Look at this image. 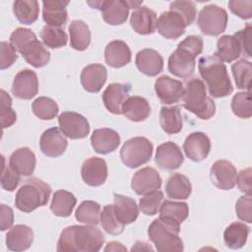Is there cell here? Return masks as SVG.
I'll list each match as a JSON object with an SVG mask.
<instances>
[{"label": "cell", "instance_id": "6da1fadb", "mask_svg": "<svg viewBox=\"0 0 252 252\" xmlns=\"http://www.w3.org/2000/svg\"><path fill=\"white\" fill-rule=\"evenodd\" d=\"M104 244V235L94 225H72L64 228L57 241L58 252H97Z\"/></svg>", "mask_w": 252, "mask_h": 252}, {"label": "cell", "instance_id": "7a4b0ae2", "mask_svg": "<svg viewBox=\"0 0 252 252\" xmlns=\"http://www.w3.org/2000/svg\"><path fill=\"white\" fill-rule=\"evenodd\" d=\"M201 77L205 80L211 96L220 98L229 95L233 87L225 64L215 55L202 56L198 62Z\"/></svg>", "mask_w": 252, "mask_h": 252}, {"label": "cell", "instance_id": "3957f363", "mask_svg": "<svg viewBox=\"0 0 252 252\" xmlns=\"http://www.w3.org/2000/svg\"><path fill=\"white\" fill-rule=\"evenodd\" d=\"M203 51V39L189 35L178 43L168 58V71L179 78L190 77L196 67V57Z\"/></svg>", "mask_w": 252, "mask_h": 252}, {"label": "cell", "instance_id": "277c9868", "mask_svg": "<svg viewBox=\"0 0 252 252\" xmlns=\"http://www.w3.org/2000/svg\"><path fill=\"white\" fill-rule=\"evenodd\" d=\"M181 99L183 107L200 119L208 120L215 115V102L208 96L204 82L198 78H192L186 82Z\"/></svg>", "mask_w": 252, "mask_h": 252}, {"label": "cell", "instance_id": "5b68a950", "mask_svg": "<svg viewBox=\"0 0 252 252\" xmlns=\"http://www.w3.org/2000/svg\"><path fill=\"white\" fill-rule=\"evenodd\" d=\"M179 232L178 223L160 217L154 220L148 228V236L158 252L182 251L183 242Z\"/></svg>", "mask_w": 252, "mask_h": 252}, {"label": "cell", "instance_id": "8992f818", "mask_svg": "<svg viewBox=\"0 0 252 252\" xmlns=\"http://www.w3.org/2000/svg\"><path fill=\"white\" fill-rule=\"evenodd\" d=\"M51 187L43 180L32 177L27 179L18 190L15 197V206L24 213H31L38 207L48 203Z\"/></svg>", "mask_w": 252, "mask_h": 252}, {"label": "cell", "instance_id": "52a82bcc", "mask_svg": "<svg viewBox=\"0 0 252 252\" xmlns=\"http://www.w3.org/2000/svg\"><path fill=\"white\" fill-rule=\"evenodd\" d=\"M153 155V144L145 137L127 140L120 150V158L129 168H137L147 163Z\"/></svg>", "mask_w": 252, "mask_h": 252}, {"label": "cell", "instance_id": "ba28073f", "mask_svg": "<svg viewBox=\"0 0 252 252\" xmlns=\"http://www.w3.org/2000/svg\"><path fill=\"white\" fill-rule=\"evenodd\" d=\"M227 21L226 11L221 7L212 4L205 6L200 11L197 24L205 35L218 36L225 31Z\"/></svg>", "mask_w": 252, "mask_h": 252}, {"label": "cell", "instance_id": "9c48e42d", "mask_svg": "<svg viewBox=\"0 0 252 252\" xmlns=\"http://www.w3.org/2000/svg\"><path fill=\"white\" fill-rule=\"evenodd\" d=\"M92 8L101 11L103 20L112 26L121 25L127 21L130 7L127 1L123 0H102V1H88Z\"/></svg>", "mask_w": 252, "mask_h": 252}, {"label": "cell", "instance_id": "30bf717a", "mask_svg": "<svg viewBox=\"0 0 252 252\" xmlns=\"http://www.w3.org/2000/svg\"><path fill=\"white\" fill-rule=\"evenodd\" d=\"M59 129L72 140L84 139L90 133V124L85 116L74 111H64L58 116Z\"/></svg>", "mask_w": 252, "mask_h": 252}, {"label": "cell", "instance_id": "8fae6325", "mask_svg": "<svg viewBox=\"0 0 252 252\" xmlns=\"http://www.w3.org/2000/svg\"><path fill=\"white\" fill-rule=\"evenodd\" d=\"M210 177L212 183L220 190H230L236 184L237 170L235 166L228 160H216L211 169Z\"/></svg>", "mask_w": 252, "mask_h": 252}, {"label": "cell", "instance_id": "7c38bea8", "mask_svg": "<svg viewBox=\"0 0 252 252\" xmlns=\"http://www.w3.org/2000/svg\"><path fill=\"white\" fill-rule=\"evenodd\" d=\"M12 93L20 99L29 100L33 98L38 93L37 75L30 69L20 71L14 78Z\"/></svg>", "mask_w": 252, "mask_h": 252}, {"label": "cell", "instance_id": "4fadbf2b", "mask_svg": "<svg viewBox=\"0 0 252 252\" xmlns=\"http://www.w3.org/2000/svg\"><path fill=\"white\" fill-rule=\"evenodd\" d=\"M155 92L162 103L173 104L182 98L184 86L180 81L163 75L156 80Z\"/></svg>", "mask_w": 252, "mask_h": 252}, {"label": "cell", "instance_id": "5bb4252c", "mask_svg": "<svg viewBox=\"0 0 252 252\" xmlns=\"http://www.w3.org/2000/svg\"><path fill=\"white\" fill-rule=\"evenodd\" d=\"M162 179L153 167H144L138 170L131 181V188L137 195H146L160 188Z\"/></svg>", "mask_w": 252, "mask_h": 252}, {"label": "cell", "instance_id": "9a60e30c", "mask_svg": "<svg viewBox=\"0 0 252 252\" xmlns=\"http://www.w3.org/2000/svg\"><path fill=\"white\" fill-rule=\"evenodd\" d=\"M186 25L182 17L174 11H165L157 20L158 33L167 39H176L185 32Z\"/></svg>", "mask_w": 252, "mask_h": 252}, {"label": "cell", "instance_id": "2e32d148", "mask_svg": "<svg viewBox=\"0 0 252 252\" xmlns=\"http://www.w3.org/2000/svg\"><path fill=\"white\" fill-rule=\"evenodd\" d=\"M108 170L105 160L98 157H91L84 161L81 175L84 182L90 186H100L107 178Z\"/></svg>", "mask_w": 252, "mask_h": 252}, {"label": "cell", "instance_id": "e0dca14e", "mask_svg": "<svg viewBox=\"0 0 252 252\" xmlns=\"http://www.w3.org/2000/svg\"><path fill=\"white\" fill-rule=\"evenodd\" d=\"M183 150L189 159L200 162L208 157L211 150V141L205 133L194 132L186 137Z\"/></svg>", "mask_w": 252, "mask_h": 252}, {"label": "cell", "instance_id": "ac0fdd59", "mask_svg": "<svg viewBox=\"0 0 252 252\" xmlns=\"http://www.w3.org/2000/svg\"><path fill=\"white\" fill-rule=\"evenodd\" d=\"M68 146L66 136L59 128L53 127L45 130L40 137L39 147L41 152L51 158H56L64 154Z\"/></svg>", "mask_w": 252, "mask_h": 252}, {"label": "cell", "instance_id": "d6986e66", "mask_svg": "<svg viewBox=\"0 0 252 252\" xmlns=\"http://www.w3.org/2000/svg\"><path fill=\"white\" fill-rule=\"evenodd\" d=\"M184 158L180 148L173 142H165L157 148L155 162L162 169L174 170L180 167Z\"/></svg>", "mask_w": 252, "mask_h": 252}, {"label": "cell", "instance_id": "ffe728a7", "mask_svg": "<svg viewBox=\"0 0 252 252\" xmlns=\"http://www.w3.org/2000/svg\"><path fill=\"white\" fill-rule=\"evenodd\" d=\"M130 86L127 84L112 83L102 93V101L105 108L113 114H121V108L129 97Z\"/></svg>", "mask_w": 252, "mask_h": 252}, {"label": "cell", "instance_id": "44dd1931", "mask_svg": "<svg viewBox=\"0 0 252 252\" xmlns=\"http://www.w3.org/2000/svg\"><path fill=\"white\" fill-rule=\"evenodd\" d=\"M136 66L141 73L155 77L163 70V58L159 52L152 48H145L136 54Z\"/></svg>", "mask_w": 252, "mask_h": 252}, {"label": "cell", "instance_id": "7402d4cb", "mask_svg": "<svg viewBox=\"0 0 252 252\" xmlns=\"http://www.w3.org/2000/svg\"><path fill=\"white\" fill-rule=\"evenodd\" d=\"M107 80V70L101 64H91L86 66L80 76L83 88L90 93H97Z\"/></svg>", "mask_w": 252, "mask_h": 252}, {"label": "cell", "instance_id": "603a6c76", "mask_svg": "<svg viewBox=\"0 0 252 252\" xmlns=\"http://www.w3.org/2000/svg\"><path fill=\"white\" fill-rule=\"evenodd\" d=\"M91 144L96 153L106 155L118 148L120 145V137L118 133L112 129H96L91 136Z\"/></svg>", "mask_w": 252, "mask_h": 252}, {"label": "cell", "instance_id": "cb8c5ba5", "mask_svg": "<svg viewBox=\"0 0 252 252\" xmlns=\"http://www.w3.org/2000/svg\"><path fill=\"white\" fill-rule=\"evenodd\" d=\"M9 165L20 175L30 176L35 169V155L27 147L19 148L11 154L9 158Z\"/></svg>", "mask_w": 252, "mask_h": 252}, {"label": "cell", "instance_id": "d4e9b609", "mask_svg": "<svg viewBox=\"0 0 252 252\" xmlns=\"http://www.w3.org/2000/svg\"><path fill=\"white\" fill-rule=\"evenodd\" d=\"M130 24L137 33L152 34L157 29V14L150 8L141 6L132 13Z\"/></svg>", "mask_w": 252, "mask_h": 252}, {"label": "cell", "instance_id": "484cf974", "mask_svg": "<svg viewBox=\"0 0 252 252\" xmlns=\"http://www.w3.org/2000/svg\"><path fill=\"white\" fill-rule=\"evenodd\" d=\"M69 1L61 0H45L42 1V18L43 21L52 27H61L68 21V13L66 7Z\"/></svg>", "mask_w": 252, "mask_h": 252}, {"label": "cell", "instance_id": "4316f807", "mask_svg": "<svg viewBox=\"0 0 252 252\" xmlns=\"http://www.w3.org/2000/svg\"><path fill=\"white\" fill-rule=\"evenodd\" d=\"M33 241L32 229L25 224L13 226L6 235V245L12 251H24L31 247Z\"/></svg>", "mask_w": 252, "mask_h": 252}, {"label": "cell", "instance_id": "83f0119b", "mask_svg": "<svg viewBox=\"0 0 252 252\" xmlns=\"http://www.w3.org/2000/svg\"><path fill=\"white\" fill-rule=\"evenodd\" d=\"M131 50L128 44L122 40L110 41L104 50L106 64L111 68H121L131 61Z\"/></svg>", "mask_w": 252, "mask_h": 252}, {"label": "cell", "instance_id": "f1b7e54d", "mask_svg": "<svg viewBox=\"0 0 252 252\" xmlns=\"http://www.w3.org/2000/svg\"><path fill=\"white\" fill-rule=\"evenodd\" d=\"M113 210L116 218L122 224L134 222L139 215V208L136 201L130 197L114 193Z\"/></svg>", "mask_w": 252, "mask_h": 252}, {"label": "cell", "instance_id": "f546056e", "mask_svg": "<svg viewBox=\"0 0 252 252\" xmlns=\"http://www.w3.org/2000/svg\"><path fill=\"white\" fill-rule=\"evenodd\" d=\"M121 113L131 121L141 122L149 117L151 106L142 96H129L122 105Z\"/></svg>", "mask_w": 252, "mask_h": 252}, {"label": "cell", "instance_id": "4dcf8cb0", "mask_svg": "<svg viewBox=\"0 0 252 252\" xmlns=\"http://www.w3.org/2000/svg\"><path fill=\"white\" fill-rule=\"evenodd\" d=\"M20 53L25 60L34 68L44 67L50 60V52L37 39L29 43Z\"/></svg>", "mask_w": 252, "mask_h": 252}, {"label": "cell", "instance_id": "1f68e13d", "mask_svg": "<svg viewBox=\"0 0 252 252\" xmlns=\"http://www.w3.org/2000/svg\"><path fill=\"white\" fill-rule=\"evenodd\" d=\"M165 192L167 197L175 200H185L192 193V185L190 180L183 174L174 173L166 182Z\"/></svg>", "mask_w": 252, "mask_h": 252}, {"label": "cell", "instance_id": "d6a6232c", "mask_svg": "<svg viewBox=\"0 0 252 252\" xmlns=\"http://www.w3.org/2000/svg\"><path fill=\"white\" fill-rule=\"evenodd\" d=\"M71 47L78 51L86 50L91 42V32L88 25L82 20H74L69 25Z\"/></svg>", "mask_w": 252, "mask_h": 252}, {"label": "cell", "instance_id": "836d02e7", "mask_svg": "<svg viewBox=\"0 0 252 252\" xmlns=\"http://www.w3.org/2000/svg\"><path fill=\"white\" fill-rule=\"evenodd\" d=\"M222 62L230 63L241 55V49L237 39L233 35H222L217 41V50L214 53Z\"/></svg>", "mask_w": 252, "mask_h": 252}, {"label": "cell", "instance_id": "e575fe53", "mask_svg": "<svg viewBox=\"0 0 252 252\" xmlns=\"http://www.w3.org/2000/svg\"><path fill=\"white\" fill-rule=\"evenodd\" d=\"M13 12L24 25L33 24L39 15V4L35 0H17L13 3Z\"/></svg>", "mask_w": 252, "mask_h": 252}, {"label": "cell", "instance_id": "d590c367", "mask_svg": "<svg viewBox=\"0 0 252 252\" xmlns=\"http://www.w3.org/2000/svg\"><path fill=\"white\" fill-rule=\"evenodd\" d=\"M77 203V199L69 191L58 190L53 194L50 210L58 217H69L73 212Z\"/></svg>", "mask_w": 252, "mask_h": 252}, {"label": "cell", "instance_id": "8d00e7d4", "mask_svg": "<svg viewBox=\"0 0 252 252\" xmlns=\"http://www.w3.org/2000/svg\"><path fill=\"white\" fill-rule=\"evenodd\" d=\"M159 124L166 134L172 135L179 133L183 124L179 107L162 106L159 112Z\"/></svg>", "mask_w": 252, "mask_h": 252}, {"label": "cell", "instance_id": "74e56055", "mask_svg": "<svg viewBox=\"0 0 252 252\" xmlns=\"http://www.w3.org/2000/svg\"><path fill=\"white\" fill-rule=\"evenodd\" d=\"M249 227L243 222H232L223 232L225 245L231 249H239L246 243Z\"/></svg>", "mask_w": 252, "mask_h": 252}, {"label": "cell", "instance_id": "f35d334b", "mask_svg": "<svg viewBox=\"0 0 252 252\" xmlns=\"http://www.w3.org/2000/svg\"><path fill=\"white\" fill-rule=\"evenodd\" d=\"M189 214L188 205L184 202H174L165 200L159 209V217L172 220L178 224L183 222Z\"/></svg>", "mask_w": 252, "mask_h": 252}, {"label": "cell", "instance_id": "ab89813d", "mask_svg": "<svg viewBox=\"0 0 252 252\" xmlns=\"http://www.w3.org/2000/svg\"><path fill=\"white\" fill-rule=\"evenodd\" d=\"M101 207L98 203L91 200L83 201L76 210L75 217L79 222L96 225L100 220Z\"/></svg>", "mask_w": 252, "mask_h": 252}, {"label": "cell", "instance_id": "60d3db41", "mask_svg": "<svg viewBox=\"0 0 252 252\" xmlns=\"http://www.w3.org/2000/svg\"><path fill=\"white\" fill-rule=\"evenodd\" d=\"M232 75L238 89L247 90L250 92L251 87V73H252V64L246 59H239L231 66Z\"/></svg>", "mask_w": 252, "mask_h": 252}, {"label": "cell", "instance_id": "b9f144b4", "mask_svg": "<svg viewBox=\"0 0 252 252\" xmlns=\"http://www.w3.org/2000/svg\"><path fill=\"white\" fill-rule=\"evenodd\" d=\"M40 38L42 42L50 48H60L67 44L68 36L60 27H52L45 25L40 31Z\"/></svg>", "mask_w": 252, "mask_h": 252}, {"label": "cell", "instance_id": "7bdbcfd3", "mask_svg": "<svg viewBox=\"0 0 252 252\" xmlns=\"http://www.w3.org/2000/svg\"><path fill=\"white\" fill-rule=\"evenodd\" d=\"M32 111L35 116L42 120L53 119L58 113L57 103L50 97L40 96L32 102Z\"/></svg>", "mask_w": 252, "mask_h": 252}, {"label": "cell", "instance_id": "ee69618b", "mask_svg": "<svg viewBox=\"0 0 252 252\" xmlns=\"http://www.w3.org/2000/svg\"><path fill=\"white\" fill-rule=\"evenodd\" d=\"M99 222L102 228L111 235H118L124 230V224H122L115 216L113 205H106L102 209Z\"/></svg>", "mask_w": 252, "mask_h": 252}, {"label": "cell", "instance_id": "f6af8a7d", "mask_svg": "<svg viewBox=\"0 0 252 252\" xmlns=\"http://www.w3.org/2000/svg\"><path fill=\"white\" fill-rule=\"evenodd\" d=\"M231 110L240 118H250L252 115L250 92L236 93L231 100Z\"/></svg>", "mask_w": 252, "mask_h": 252}, {"label": "cell", "instance_id": "bcb514c9", "mask_svg": "<svg viewBox=\"0 0 252 252\" xmlns=\"http://www.w3.org/2000/svg\"><path fill=\"white\" fill-rule=\"evenodd\" d=\"M163 202V193L159 190L144 195L139 201V208L147 216H154L158 213Z\"/></svg>", "mask_w": 252, "mask_h": 252}, {"label": "cell", "instance_id": "7dc6e473", "mask_svg": "<svg viewBox=\"0 0 252 252\" xmlns=\"http://www.w3.org/2000/svg\"><path fill=\"white\" fill-rule=\"evenodd\" d=\"M1 124L3 129L9 128L17 120V114L12 108V98L5 90H1Z\"/></svg>", "mask_w": 252, "mask_h": 252}, {"label": "cell", "instance_id": "c3c4849f", "mask_svg": "<svg viewBox=\"0 0 252 252\" xmlns=\"http://www.w3.org/2000/svg\"><path fill=\"white\" fill-rule=\"evenodd\" d=\"M169 10L178 13L182 17L186 26L191 25L196 19V6L192 1H173L169 5Z\"/></svg>", "mask_w": 252, "mask_h": 252}, {"label": "cell", "instance_id": "681fc988", "mask_svg": "<svg viewBox=\"0 0 252 252\" xmlns=\"http://www.w3.org/2000/svg\"><path fill=\"white\" fill-rule=\"evenodd\" d=\"M37 39L35 33L27 28H17L10 35V43L18 52H21L32 41Z\"/></svg>", "mask_w": 252, "mask_h": 252}, {"label": "cell", "instance_id": "f907efd6", "mask_svg": "<svg viewBox=\"0 0 252 252\" xmlns=\"http://www.w3.org/2000/svg\"><path fill=\"white\" fill-rule=\"evenodd\" d=\"M21 180L20 174L16 172L10 165L5 164V158L3 157V167L1 172V186L4 190L12 192L19 185Z\"/></svg>", "mask_w": 252, "mask_h": 252}, {"label": "cell", "instance_id": "816d5d0a", "mask_svg": "<svg viewBox=\"0 0 252 252\" xmlns=\"http://www.w3.org/2000/svg\"><path fill=\"white\" fill-rule=\"evenodd\" d=\"M17 50L15 47L6 41L0 43V69L5 70L11 67L17 60Z\"/></svg>", "mask_w": 252, "mask_h": 252}, {"label": "cell", "instance_id": "f5cc1de1", "mask_svg": "<svg viewBox=\"0 0 252 252\" xmlns=\"http://www.w3.org/2000/svg\"><path fill=\"white\" fill-rule=\"evenodd\" d=\"M236 215L239 220L246 221L247 223L252 222V198L251 195L241 196L235 205Z\"/></svg>", "mask_w": 252, "mask_h": 252}, {"label": "cell", "instance_id": "db71d44e", "mask_svg": "<svg viewBox=\"0 0 252 252\" xmlns=\"http://www.w3.org/2000/svg\"><path fill=\"white\" fill-rule=\"evenodd\" d=\"M251 35H252V28L248 23L243 30L238 31L233 36L237 39L241 53L245 55L247 58L251 57Z\"/></svg>", "mask_w": 252, "mask_h": 252}, {"label": "cell", "instance_id": "11a10c76", "mask_svg": "<svg viewBox=\"0 0 252 252\" xmlns=\"http://www.w3.org/2000/svg\"><path fill=\"white\" fill-rule=\"evenodd\" d=\"M229 10L241 19H250L252 17V1H237L231 0L228 2Z\"/></svg>", "mask_w": 252, "mask_h": 252}, {"label": "cell", "instance_id": "9f6ffc18", "mask_svg": "<svg viewBox=\"0 0 252 252\" xmlns=\"http://www.w3.org/2000/svg\"><path fill=\"white\" fill-rule=\"evenodd\" d=\"M236 184L238 186V189L242 193L246 195H251L252 185H251V168L250 167L242 169L239 173H237Z\"/></svg>", "mask_w": 252, "mask_h": 252}, {"label": "cell", "instance_id": "6f0895ef", "mask_svg": "<svg viewBox=\"0 0 252 252\" xmlns=\"http://www.w3.org/2000/svg\"><path fill=\"white\" fill-rule=\"evenodd\" d=\"M0 215H1V224H0V229L2 231L7 230L8 228H10L13 223H14V213L11 207L6 206L4 204H2L0 206Z\"/></svg>", "mask_w": 252, "mask_h": 252}, {"label": "cell", "instance_id": "680465c9", "mask_svg": "<svg viewBox=\"0 0 252 252\" xmlns=\"http://www.w3.org/2000/svg\"><path fill=\"white\" fill-rule=\"evenodd\" d=\"M127 248L123 246L121 243L116 242V241H111L108 242L106 247L104 248V251H126Z\"/></svg>", "mask_w": 252, "mask_h": 252}, {"label": "cell", "instance_id": "91938a15", "mask_svg": "<svg viewBox=\"0 0 252 252\" xmlns=\"http://www.w3.org/2000/svg\"><path fill=\"white\" fill-rule=\"evenodd\" d=\"M132 251H141V250H148V251H153V247L148 244L147 242H142V241H137L135 245L131 248Z\"/></svg>", "mask_w": 252, "mask_h": 252}]
</instances>
